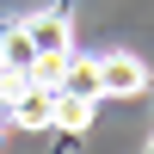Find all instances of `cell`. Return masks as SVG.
Here are the masks:
<instances>
[{"label": "cell", "mask_w": 154, "mask_h": 154, "mask_svg": "<svg viewBox=\"0 0 154 154\" xmlns=\"http://www.w3.org/2000/svg\"><path fill=\"white\" fill-rule=\"evenodd\" d=\"M31 62H37V49H31V37H25V25H0V68L6 74H31Z\"/></svg>", "instance_id": "5"}, {"label": "cell", "mask_w": 154, "mask_h": 154, "mask_svg": "<svg viewBox=\"0 0 154 154\" xmlns=\"http://www.w3.org/2000/svg\"><path fill=\"white\" fill-rule=\"evenodd\" d=\"M93 111H99V99H80V93H56L49 130H56V136H86V130H93Z\"/></svg>", "instance_id": "3"}, {"label": "cell", "mask_w": 154, "mask_h": 154, "mask_svg": "<svg viewBox=\"0 0 154 154\" xmlns=\"http://www.w3.org/2000/svg\"><path fill=\"white\" fill-rule=\"evenodd\" d=\"M56 93L105 99V93H99V56H80V49H68V62H62V80H56Z\"/></svg>", "instance_id": "4"}, {"label": "cell", "mask_w": 154, "mask_h": 154, "mask_svg": "<svg viewBox=\"0 0 154 154\" xmlns=\"http://www.w3.org/2000/svg\"><path fill=\"white\" fill-rule=\"evenodd\" d=\"M148 86H154V74L136 49H105L99 56V93L105 99H142Z\"/></svg>", "instance_id": "1"}, {"label": "cell", "mask_w": 154, "mask_h": 154, "mask_svg": "<svg viewBox=\"0 0 154 154\" xmlns=\"http://www.w3.org/2000/svg\"><path fill=\"white\" fill-rule=\"evenodd\" d=\"M148 142H154V136H148Z\"/></svg>", "instance_id": "6"}, {"label": "cell", "mask_w": 154, "mask_h": 154, "mask_svg": "<svg viewBox=\"0 0 154 154\" xmlns=\"http://www.w3.org/2000/svg\"><path fill=\"white\" fill-rule=\"evenodd\" d=\"M25 37H31V49L37 56H62V49H74V19L62 6H37V12H25Z\"/></svg>", "instance_id": "2"}]
</instances>
